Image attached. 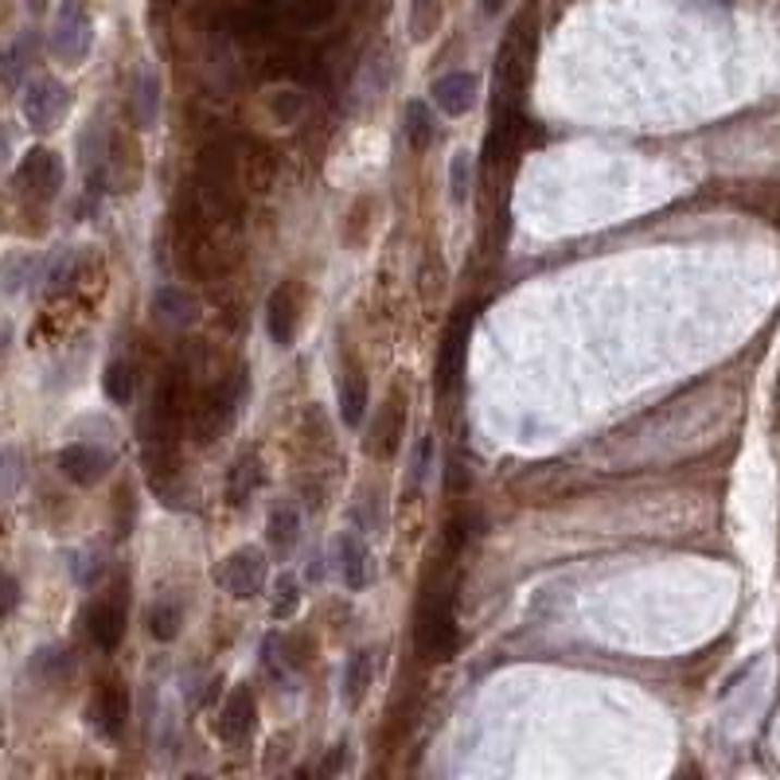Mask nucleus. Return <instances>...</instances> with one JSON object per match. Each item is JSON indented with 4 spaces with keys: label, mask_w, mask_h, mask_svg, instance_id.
<instances>
[{
    "label": "nucleus",
    "mask_w": 780,
    "mask_h": 780,
    "mask_svg": "<svg viewBox=\"0 0 780 780\" xmlns=\"http://www.w3.org/2000/svg\"><path fill=\"white\" fill-rule=\"evenodd\" d=\"M531 56H535V36L527 28V16L515 20L496 59V110H523V90L531 78Z\"/></svg>",
    "instance_id": "nucleus-1"
},
{
    "label": "nucleus",
    "mask_w": 780,
    "mask_h": 780,
    "mask_svg": "<svg viewBox=\"0 0 780 780\" xmlns=\"http://www.w3.org/2000/svg\"><path fill=\"white\" fill-rule=\"evenodd\" d=\"M242 399H246V371L234 367L227 379L215 382L207 394H199V402L192 406V434L199 446H211L215 437L227 434L234 426L242 410Z\"/></svg>",
    "instance_id": "nucleus-2"
},
{
    "label": "nucleus",
    "mask_w": 780,
    "mask_h": 780,
    "mask_svg": "<svg viewBox=\"0 0 780 780\" xmlns=\"http://www.w3.org/2000/svg\"><path fill=\"white\" fill-rule=\"evenodd\" d=\"M414 641H418V651L426 660L446 663L449 656L456 651V613H453V594L446 585H429L426 597L418 605V621H414Z\"/></svg>",
    "instance_id": "nucleus-3"
},
{
    "label": "nucleus",
    "mask_w": 780,
    "mask_h": 780,
    "mask_svg": "<svg viewBox=\"0 0 780 780\" xmlns=\"http://www.w3.org/2000/svg\"><path fill=\"white\" fill-rule=\"evenodd\" d=\"M90 16H86L83 0H63L56 12V24H51V51H56L63 63L78 66L90 51Z\"/></svg>",
    "instance_id": "nucleus-4"
},
{
    "label": "nucleus",
    "mask_w": 780,
    "mask_h": 780,
    "mask_svg": "<svg viewBox=\"0 0 780 780\" xmlns=\"http://www.w3.org/2000/svg\"><path fill=\"white\" fill-rule=\"evenodd\" d=\"M468 336H473V308H456L453 325H449L446 340H441V352H437V371H434L437 394H453L456 382H461L465 355H468Z\"/></svg>",
    "instance_id": "nucleus-5"
},
{
    "label": "nucleus",
    "mask_w": 780,
    "mask_h": 780,
    "mask_svg": "<svg viewBox=\"0 0 780 780\" xmlns=\"http://www.w3.org/2000/svg\"><path fill=\"white\" fill-rule=\"evenodd\" d=\"M215 582L223 585L231 597H239V601L261 594V585H266V554H261L258 547L234 550L223 566L215 570Z\"/></svg>",
    "instance_id": "nucleus-6"
},
{
    "label": "nucleus",
    "mask_w": 780,
    "mask_h": 780,
    "mask_svg": "<svg viewBox=\"0 0 780 780\" xmlns=\"http://www.w3.org/2000/svg\"><path fill=\"white\" fill-rule=\"evenodd\" d=\"M301 313H305V289H301V281H281L270 293V305H266V325H270L273 344L289 348L297 340Z\"/></svg>",
    "instance_id": "nucleus-7"
},
{
    "label": "nucleus",
    "mask_w": 780,
    "mask_h": 780,
    "mask_svg": "<svg viewBox=\"0 0 780 780\" xmlns=\"http://www.w3.org/2000/svg\"><path fill=\"white\" fill-rule=\"evenodd\" d=\"M16 184L24 187L32 199L47 204V199H56L59 187H63V164H59V157L51 149H32L28 157H24V164H20Z\"/></svg>",
    "instance_id": "nucleus-8"
},
{
    "label": "nucleus",
    "mask_w": 780,
    "mask_h": 780,
    "mask_svg": "<svg viewBox=\"0 0 780 780\" xmlns=\"http://www.w3.org/2000/svg\"><path fill=\"white\" fill-rule=\"evenodd\" d=\"M66 106H71V94L56 78H39L24 90V118H28L32 130H51L66 113Z\"/></svg>",
    "instance_id": "nucleus-9"
},
{
    "label": "nucleus",
    "mask_w": 780,
    "mask_h": 780,
    "mask_svg": "<svg viewBox=\"0 0 780 780\" xmlns=\"http://www.w3.org/2000/svg\"><path fill=\"white\" fill-rule=\"evenodd\" d=\"M234 168H239V184L254 195H266L273 187L278 176V157H273L270 145L261 141H246L239 153H234Z\"/></svg>",
    "instance_id": "nucleus-10"
},
{
    "label": "nucleus",
    "mask_w": 780,
    "mask_h": 780,
    "mask_svg": "<svg viewBox=\"0 0 780 780\" xmlns=\"http://www.w3.org/2000/svg\"><path fill=\"white\" fill-rule=\"evenodd\" d=\"M86 718L90 726H98L106 738H118L125 730V718H130V695L121 687L118 679H106L102 687L94 691L90 706H86Z\"/></svg>",
    "instance_id": "nucleus-11"
},
{
    "label": "nucleus",
    "mask_w": 780,
    "mask_h": 780,
    "mask_svg": "<svg viewBox=\"0 0 780 780\" xmlns=\"http://www.w3.org/2000/svg\"><path fill=\"white\" fill-rule=\"evenodd\" d=\"M86 636H90L94 644L102 651H113L121 644V636H125V605H121V597H102V601H94L90 609H86Z\"/></svg>",
    "instance_id": "nucleus-12"
},
{
    "label": "nucleus",
    "mask_w": 780,
    "mask_h": 780,
    "mask_svg": "<svg viewBox=\"0 0 780 780\" xmlns=\"http://www.w3.org/2000/svg\"><path fill=\"white\" fill-rule=\"evenodd\" d=\"M110 465H113V456L98 446H86V441H75V446L59 449V468H63V476L66 480L83 484V488L86 484L102 480V476L110 473Z\"/></svg>",
    "instance_id": "nucleus-13"
},
{
    "label": "nucleus",
    "mask_w": 780,
    "mask_h": 780,
    "mask_svg": "<svg viewBox=\"0 0 780 780\" xmlns=\"http://www.w3.org/2000/svg\"><path fill=\"white\" fill-rule=\"evenodd\" d=\"M254 715H258V706H254L251 691H246V687L234 691V695L227 698L219 722H215V734L223 738L227 745H242L246 738L254 734Z\"/></svg>",
    "instance_id": "nucleus-14"
},
{
    "label": "nucleus",
    "mask_w": 780,
    "mask_h": 780,
    "mask_svg": "<svg viewBox=\"0 0 780 780\" xmlns=\"http://www.w3.org/2000/svg\"><path fill=\"white\" fill-rule=\"evenodd\" d=\"M340 574H344L348 589H367V585H371L375 562L359 535H344V539H340Z\"/></svg>",
    "instance_id": "nucleus-15"
},
{
    "label": "nucleus",
    "mask_w": 780,
    "mask_h": 780,
    "mask_svg": "<svg viewBox=\"0 0 780 780\" xmlns=\"http://www.w3.org/2000/svg\"><path fill=\"white\" fill-rule=\"evenodd\" d=\"M429 94H434L437 110L449 113V118H461V113H465L476 98V78L465 75V71H453V75L437 78Z\"/></svg>",
    "instance_id": "nucleus-16"
},
{
    "label": "nucleus",
    "mask_w": 780,
    "mask_h": 780,
    "mask_svg": "<svg viewBox=\"0 0 780 780\" xmlns=\"http://www.w3.org/2000/svg\"><path fill=\"white\" fill-rule=\"evenodd\" d=\"M153 313H157V320H164V325H172V328H187L195 320V301L187 297L184 289H176V285H164V289H157L153 293Z\"/></svg>",
    "instance_id": "nucleus-17"
},
{
    "label": "nucleus",
    "mask_w": 780,
    "mask_h": 780,
    "mask_svg": "<svg viewBox=\"0 0 780 780\" xmlns=\"http://www.w3.org/2000/svg\"><path fill=\"white\" fill-rule=\"evenodd\" d=\"M160 113V83L149 66H141L137 78H133V121L141 130H153Z\"/></svg>",
    "instance_id": "nucleus-18"
},
{
    "label": "nucleus",
    "mask_w": 780,
    "mask_h": 780,
    "mask_svg": "<svg viewBox=\"0 0 780 780\" xmlns=\"http://www.w3.org/2000/svg\"><path fill=\"white\" fill-rule=\"evenodd\" d=\"M399 437H402V402H399V394H390L387 406L379 410V422H375V434H371V441H367V449L390 456L394 449H399Z\"/></svg>",
    "instance_id": "nucleus-19"
},
{
    "label": "nucleus",
    "mask_w": 780,
    "mask_h": 780,
    "mask_svg": "<svg viewBox=\"0 0 780 780\" xmlns=\"http://www.w3.org/2000/svg\"><path fill=\"white\" fill-rule=\"evenodd\" d=\"M261 484V465L254 453H242L239 461H234L231 476H227V500H231V508H242V503L251 500L254 492H258Z\"/></svg>",
    "instance_id": "nucleus-20"
},
{
    "label": "nucleus",
    "mask_w": 780,
    "mask_h": 780,
    "mask_svg": "<svg viewBox=\"0 0 780 780\" xmlns=\"http://www.w3.org/2000/svg\"><path fill=\"white\" fill-rule=\"evenodd\" d=\"M363 410H367V379H363L359 367H352V371L340 379V414H344L348 426H359Z\"/></svg>",
    "instance_id": "nucleus-21"
},
{
    "label": "nucleus",
    "mask_w": 780,
    "mask_h": 780,
    "mask_svg": "<svg viewBox=\"0 0 780 780\" xmlns=\"http://www.w3.org/2000/svg\"><path fill=\"white\" fill-rule=\"evenodd\" d=\"M371 671H375V663H371V651L367 648H359L348 660V668H344V698L348 703H363V695H367V687H371Z\"/></svg>",
    "instance_id": "nucleus-22"
},
{
    "label": "nucleus",
    "mask_w": 780,
    "mask_h": 780,
    "mask_svg": "<svg viewBox=\"0 0 780 780\" xmlns=\"http://www.w3.org/2000/svg\"><path fill=\"white\" fill-rule=\"evenodd\" d=\"M180 624H184V613H180L176 601H157L149 609V632L153 641H176L180 636Z\"/></svg>",
    "instance_id": "nucleus-23"
},
{
    "label": "nucleus",
    "mask_w": 780,
    "mask_h": 780,
    "mask_svg": "<svg viewBox=\"0 0 780 780\" xmlns=\"http://www.w3.org/2000/svg\"><path fill=\"white\" fill-rule=\"evenodd\" d=\"M71 668H75V663H71V651L66 648H44L36 656V675L44 679L47 687H59V683L71 675Z\"/></svg>",
    "instance_id": "nucleus-24"
},
{
    "label": "nucleus",
    "mask_w": 780,
    "mask_h": 780,
    "mask_svg": "<svg viewBox=\"0 0 780 780\" xmlns=\"http://www.w3.org/2000/svg\"><path fill=\"white\" fill-rule=\"evenodd\" d=\"M32 56H36V36H32V32H24V36H20L16 44L9 47V56H4V83H9L12 90L20 86V75L28 71Z\"/></svg>",
    "instance_id": "nucleus-25"
},
{
    "label": "nucleus",
    "mask_w": 780,
    "mask_h": 780,
    "mask_svg": "<svg viewBox=\"0 0 780 780\" xmlns=\"http://www.w3.org/2000/svg\"><path fill=\"white\" fill-rule=\"evenodd\" d=\"M437 24H441V0H414L410 4V32H414L418 44H426L434 36Z\"/></svg>",
    "instance_id": "nucleus-26"
},
{
    "label": "nucleus",
    "mask_w": 780,
    "mask_h": 780,
    "mask_svg": "<svg viewBox=\"0 0 780 780\" xmlns=\"http://www.w3.org/2000/svg\"><path fill=\"white\" fill-rule=\"evenodd\" d=\"M297 531H301L297 508H289V503L273 508V515H270V543H273V547L289 550L293 543H297Z\"/></svg>",
    "instance_id": "nucleus-27"
},
{
    "label": "nucleus",
    "mask_w": 780,
    "mask_h": 780,
    "mask_svg": "<svg viewBox=\"0 0 780 780\" xmlns=\"http://www.w3.org/2000/svg\"><path fill=\"white\" fill-rule=\"evenodd\" d=\"M106 394H110V402H118V406H125V402L133 399V367L125 359H113L110 367H106Z\"/></svg>",
    "instance_id": "nucleus-28"
},
{
    "label": "nucleus",
    "mask_w": 780,
    "mask_h": 780,
    "mask_svg": "<svg viewBox=\"0 0 780 780\" xmlns=\"http://www.w3.org/2000/svg\"><path fill=\"white\" fill-rule=\"evenodd\" d=\"M336 4L340 0H297L293 4V20H297L301 28H320V24H328L336 16Z\"/></svg>",
    "instance_id": "nucleus-29"
},
{
    "label": "nucleus",
    "mask_w": 780,
    "mask_h": 780,
    "mask_svg": "<svg viewBox=\"0 0 780 780\" xmlns=\"http://www.w3.org/2000/svg\"><path fill=\"white\" fill-rule=\"evenodd\" d=\"M406 137L414 149H426L429 137H434V121H429V110L422 102L406 106Z\"/></svg>",
    "instance_id": "nucleus-30"
},
{
    "label": "nucleus",
    "mask_w": 780,
    "mask_h": 780,
    "mask_svg": "<svg viewBox=\"0 0 780 780\" xmlns=\"http://www.w3.org/2000/svg\"><path fill=\"white\" fill-rule=\"evenodd\" d=\"M297 605H301L297 582H293L289 574H281L278 585H273V617H278V621H285V617L297 613Z\"/></svg>",
    "instance_id": "nucleus-31"
},
{
    "label": "nucleus",
    "mask_w": 780,
    "mask_h": 780,
    "mask_svg": "<svg viewBox=\"0 0 780 780\" xmlns=\"http://www.w3.org/2000/svg\"><path fill=\"white\" fill-rule=\"evenodd\" d=\"M429 456H434V437H422L418 441V449H414V465H410V480L414 484H422L426 480V473H429Z\"/></svg>",
    "instance_id": "nucleus-32"
},
{
    "label": "nucleus",
    "mask_w": 780,
    "mask_h": 780,
    "mask_svg": "<svg viewBox=\"0 0 780 780\" xmlns=\"http://www.w3.org/2000/svg\"><path fill=\"white\" fill-rule=\"evenodd\" d=\"M449 176H453V199L456 204H465L468 199V153H456Z\"/></svg>",
    "instance_id": "nucleus-33"
},
{
    "label": "nucleus",
    "mask_w": 780,
    "mask_h": 780,
    "mask_svg": "<svg viewBox=\"0 0 780 780\" xmlns=\"http://www.w3.org/2000/svg\"><path fill=\"white\" fill-rule=\"evenodd\" d=\"M98 574H102V562H98V554H78L75 562V577L83 585H94L98 582Z\"/></svg>",
    "instance_id": "nucleus-34"
},
{
    "label": "nucleus",
    "mask_w": 780,
    "mask_h": 780,
    "mask_svg": "<svg viewBox=\"0 0 780 780\" xmlns=\"http://www.w3.org/2000/svg\"><path fill=\"white\" fill-rule=\"evenodd\" d=\"M273 113H278L281 121H293L301 113V94L289 90L285 98H278V102H273Z\"/></svg>",
    "instance_id": "nucleus-35"
},
{
    "label": "nucleus",
    "mask_w": 780,
    "mask_h": 780,
    "mask_svg": "<svg viewBox=\"0 0 780 780\" xmlns=\"http://www.w3.org/2000/svg\"><path fill=\"white\" fill-rule=\"evenodd\" d=\"M4 594H9V597H4V613H12V609H16V601H20V582L12 574H9V582H4Z\"/></svg>",
    "instance_id": "nucleus-36"
},
{
    "label": "nucleus",
    "mask_w": 780,
    "mask_h": 780,
    "mask_svg": "<svg viewBox=\"0 0 780 780\" xmlns=\"http://www.w3.org/2000/svg\"><path fill=\"white\" fill-rule=\"evenodd\" d=\"M344 761H348V753H344V745H336V753L325 761V772H340L344 769Z\"/></svg>",
    "instance_id": "nucleus-37"
},
{
    "label": "nucleus",
    "mask_w": 780,
    "mask_h": 780,
    "mask_svg": "<svg viewBox=\"0 0 780 780\" xmlns=\"http://www.w3.org/2000/svg\"><path fill=\"white\" fill-rule=\"evenodd\" d=\"M4 461H9V496L16 492V449H9L4 453Z\"/></svg>",
    "instance_id": "nucleus-38"
},
{
    "label": "nucleus",
    "mask_w": 780,
    "mask_h": 780,
    "mask_svg": "<svg viewBox=\"0 0 780 780\" xmlns=\"http://www.w3.org/2000/svg\"><path fill=\"white\" fill-rule=\"evenodd\" d=\"M254 4H258V9H266V12H278L281 0H254Z\"/></svg>",
    "instance_id": "nucleus-39"
},
{
    "label": "nucleus",
    "mask_w": 780,
    "mask_h": 780,
    "mask_svg": "<svg viewBox=\"0 0 780 780\" xmlns=\"http://www.w3.org/2000/svg\"><path fill=\"white\" fill-rule=\"evenodd\" d=\"M32 4H39V0H32Z\"/></svg>",
    "instance_id": "nucleus-40"
}]
</instances>
